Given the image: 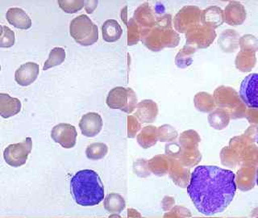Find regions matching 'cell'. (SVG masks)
<instances>
[{
  "mask_svg": "<svg viewBox=\"0 0 258 218\" xmlns=\"http://www.w3.org/2000/svg\"><path fill=\"white\" fill-rule=\"evenodd\" d=\"M66 55L67 54H66V51H64V48H60V47H55V48H52L49 52L48 59L44 63L43 70L47 71L48 69L56 67V66H59V65L64 63Z\"/></svg>",
  "mask_w": 258,
  "mask_h": 218,
  "instance_id": "19",
  "label": "cell"
},
{
  "mask_svg": "<svg viewBox=\"0 0 258 218\" xmlns=\"http://www.w3.org/2000/svg\"><path fill=\"white\" fill-rule=\"evenodd\" d=\"M141 129V122L134 116H128L127 117V137L134 138Z\"/></svg>",
  "mask_w": 258,
  "mask_h": 218,
  "instance_id": "26",
  "label": "cell"
},
{
  "mask_svg": "<svg viewBox=\"0 0 258 218\" xmlns=\"http://www.w3.org/2000/svg\"><path fill=\"white\" fill-rule=\"evenodd\" d=\"M148 168L151 173L157 176H164L169 174L171 164V157L165 154H159L147 161Z\"/></svg>",
  "mask_w": 258,
  "mask_h": 218,
  "instance_id": "15",
  "label": "cell"
},
{
  "mask_svg": "<svg viewBox=\"0 0 258 218\" xmlns=\"http://www.w3.org/2000/svg\"><path fill=\"white\" fill-rule=\"evenodd\" d=\"M3 28H4V27H3L2 25H1V24H0V36L2 35Z\"/></svg>",
  "mask_w": 258,
  "mask_h": 218,
  "instance_id": "32",
  "label": "cell"
},
{
  "mask_svg": "<svg viewBox=\"0 0 258 218\" xmlns=\"http://www.w3.org/2000/svg\"><path fill=\"white\" fill-rule=\"evenodd\" d=\"M106 102L110 108L119 109L124 113H132L137 107L138 99L133 89L116 87L109 91Z\"/></svg>",
  "mask_w": 258,
  "mask_h": 218,
  "instance_id": "5",
  "label": "cell"
},
{
  "mask_svg": "<svg viewBox=\"0 0 258 218\" xmlns=\"http://www.w3.org/2000/svg\"><path fill=\"white\" fill-rule=\"evenodd\" d=\"M77 137L78 133L76 128L71 124H58L55 125L51 131L52 139L66 149L75 147Z\"/></svg>",
  "mask_w": 258,
  "mask_h": 218,
  "instance_id": "8",
  "label": "cell"
},
{
  "mask_svg": "<svg viewBox=\"0 0 258 218\" xmlns=\"http://www.w3.org/2000/svg\"><path fill=\"white\" fill-rule=\"evenodd\" d=\"M59 7L64 12L74 14L77 12L82 10L85 7V1L83 0H59Z\"/></svg>",
  "mask_w": 258,
  "mask_h": 218,
  "instance_id": "23",
  "label": "cell"
},
{
  "mask_svg": "<svg viewBox=\"0 0 258 218\" xmlns=\"http://www.w3.org/2000/svg\"><path fill=\"white\" fill-rule=\"evenodd\" d=\"M133 20L139 25L142 36L145 32H147L152 27L155 25L157 19H156L149 4H145L137 8L133 16Z\"/></svg>",
  "mask_w": 258,
  "mask_h": 218,
  "instance_id": "12",
  "label": "cell"
},
{
  "mask_svg": "<svg viewBox=\"0 0 258 218\" xmlns=\"http://www.w3.org/2000/svg\"><path fill=\"white\" fill-rule=\"evenodd\" d=\"M32 140L26 137L19 143L12 144L4 149V157L7 164L13 168H19L26 164L28 155L32 151Z\"/></svg>",
  "mask_w": 258,
  "mask_h": 218,
  "instance_id": "6",
  "label": "cell"
},
{
  "mask_svg": "<svg viewBox=\"0 0 258 218\" xmlns=\"http://www.w3.org/2000/svg\"><path fill=\"white\" fill-rule=\"evenodd\" d=\"M39 75V65L35 63H27L19 67L15 73V80L23 87H27L34 83Z\"/></svg>",
  "mask_w": 258,
  "mask_h": 218,
  "instance_id": "11",
  "label": "cell"
},
{
  "mask_svg": "<svg viewBox=\"0 0 258 218\" xmlns=\"http://www.w3.org/2000/svg\"><path fill=\"white\" fill-rule=\"evenodd\" d=\"M71 192L77 204L85 207L97 205L104 199V186L92 170L79 171L73 176Z\"/></svg>",
  "mask_w": 258,
  "mask_h": 218,
  "instance_id": "2",
  "label": "cell"
},
{
  "mask_svg": "<svg viewBox=\"0 0 258 218\" xmlns=\"http://www.w3.org/2000/svg\"><path fill=\"white\" fill-rule=\"evenodd\" d=\"M137 142L144 149L152 147L158 141L157 128L153 125L145 126L137 136Z\"/></svg>",
  "mask_w": 258,
  "mask_h": 218,
  "instance_id": "17",
  "label": "cell"
},
{
  "mask_svg": "<svg viewBox=\"0 0 258 218\" xmlns=\"http://www.w3.org/2000/svg\"><path fill=\"white\" fill-rule=\"evenodd\" d=\"M235 174L216 166H200L190 176L189 197L199 212L212 216L224 212L236 195Z\"/></svg>",
  "mask_w": 258,
  "mask_h": 218,
  "instance_id": "1",
  "label": "cell"
},
{
  "mask_svg": "<svg viewBox=\"0 0 258 218\" xmlns=\"http://www.w3.org/2000/svg\"><path fill=\"white\" fill-rule=\"evenodd\" d=\"M16 42L14 31L8 26L3 28L2 35L0 36V48H11Z\"/></svg>",
  "mask_w": 258,
  "mask_h": 218,
  "instance_id": "24",
  "label": "cell"
},
{
  "mask_svg": "<svg viewBox=\"0 0 258 218\" xmlns=\"http://www.w3.org/2000/svg\"><path fill=\"white\" fill-rule=\"evenodd\" d=\"M126 218H142L141 214L134 208L127 209V216Z\"/></svg>",
  "mask_w": 258,
  "mask_h": 218,
  "instance_id": "30",
  "label": "cell"
},
{
  "mask_svg": "<svg viewBox=\"0 0 258 218\" xmlns=\"http://www.w3.org/2000/svg\"><path fill=\"white\" fill-rule=\"evenodd\" d=\"M107 152H108V147L106 144L95 142L87 146L86 149V155L89 159L95 161V160L103 158L107 155Z\"/></svg>",
  "mask_w": 258,
  "mask_h": 218,
  "instance_id": "20",
  "label": "cell"
},
{
  "mask_svg": "<svg viewBox=\"0 0 258 218\" xmlns=\"http://www.w3.org/2000/svg\"><path fill=\"white\" fill-rule=\"evenodd\" d=\"M240 96L247 107L258 108V74H250L243 79Z\"/></svg>",
  "mask_w": 258,
  "mask_h": 218,
  "instance_id": "7",
  "label": "cell"
},
{
  "mask_svg": "<svg viewBox=\"0 0 258 218\" xmlns=\"http://www.w3.org/2000/svg\"><path fill=\"white\" fill-rule=\"evenodd\" d=\"M133 170L136 175L140 177L146 178L151 175L148 168L147 160L137 159L133 164Z\"/></svg>",
  "mask_w": 258,
  "mask_h": 218,
  "instance_id": "25",
  "label": "cell"
},
{
  "mask_svg": "<svg viewBox=\"0 0 258 218\" xmlns=\"http://www.w3.org/2000/svg\"><path fill=\"white\" fill-rule=\"evenodd\" d=\"M105 218H122L119 216V214H111V216H107Z\"/></svg>",
  "mask_w": 258,
  "mask_h": 218,
  "instance_id": "31",
  "label": "cell"
},
{
  "mask_svg": "<svg viewBox=\"0 0 258 218\" xmlns=\"http://www.w3.org/2000/svg\"><path fill=\"white\" fill-rule=\"evenodd\" d=\"M185 209L181 207H174L171 210H169V212H165L163 218H183L184 212Z\"/></svg>",
  "mask_w": 258,
  "mask_h": 218,
  "instance_id": "27",
  "label": "cell"
},
{
  "mask_svg": "<svg viewBox=\"0 0 258 218\" xmlns=\"http://www.w3.org/2000/svg\"><path fill=\"white\" fill-rule=\"evenodd\" d=\"M103 119L96 113L85 114L79 121V128L85 137H94L98 135L103 128Z\"/></svg>",
  "mask_w": 258,
  "mask_h": 218,
  "instance_id": "9",
  "label": "cell"
},
{
  "mask_svg": "<svg viewBox=\"0 0 258 218\" xmlns=\"http://www.w3.org/2000/svg\"><path fill=\"white\" fill-rule=\"evenodd\" d=\"M256 142H257V144H258V137H257V140H256Z\"/></svg>",
  "mask_w": 258,
  "mask_h": 218,
  "instance_id": "34",
  "label": "cell"
},
{
  "mask_svg": "<svg viewBox=\"0 0 258 218\" xmlns=\"http://www.w3.org/2000/svg\"><path fill=\"white\" fill-rule=\"evenodd\" d=\"M6 18L8 23L15 28L27 30L32 27V20L21 8H12L8 9Z\"/></svg>",
  "mask_w": 258,
  "mask_h": 218,
  "instance_id": "13",
  "label": "cell"
},
{
  "mask_svg": "<svg viewBox=\"0 0 258 218\" xmlns=\"http://www.w3.org/2000/svg\"><path fill=\"white\" fill-rule=\"evenodd\" d=\"M103 39L107 42H115L120 39L123 34V29L120 24L115 20H107L102 26Z\"/></svg>",
  "mask_w": 258,
  "mask_h": 218,
  "instance_id": "16",
  "label": "cell"
},
{
  "mask_svg": "<svg viewBox=\"0 0 258 218\" xmlns=\"http://www.w3.org/2000/svg\"><path fill=\"white\" fill-rule=\"evenodd\" d=\"M103 205L109 213L119 214L124 209L126 203L123 196L119 194L111 193L105 198Z\"/></svg>",
  "mask_w": 258,
  "mask_h": 218,
  "instance_id": "18",
  "label": "cell"
},
{
  "mask_svg": "<svg viewBox=\"0 0 258 218\" xmlns=\"http://www.w3.org/2000/svg\"><path fill=\"white\" fill-rule=\"evenodd\" d=\"M256 184H257V186H258V170H257V175H256Z\"/></svg>",
  "mask_w": 258,
  "mask_h": 218,
  "instance_id": "33",
  "label": "cell"
},
{
  "mask_svg": "<svg viewBox=\"0 0 258 218\" xmlns=\"http://www.w3.org/2000/svg\"><path fill=\"white\" fill-rule=\"evenodd\" d=\"M0 71H1V66H0Z\"/></svg>",
  "mask_w": 258,
  "mask_h": 218,
  "instance_id": "35",
  "label": "cell"
},
{
  "mask_svg": "<svg viewBox=\"0 0 258 218\" xmlns=\"http://www.w3.org/2000/svg\"><path fill=\"white\" fill-rule=\"evenodd\" d=\"M21 102L20 99L13 98L8 94L0 93V117L9 118L20 113Z\"/></svg>",
  "mask_w": 258,
  "mask_h": 218,
  "instance_id": "14",
  "label": "cell"
},
{
  "mask_svg": "<svg viewBox=\"0 0 258 218\" xmlns=\"http://www.w3.org/2000/svg\"><path fill=\"white\" fill-rule=\"evenodd\" d=\"M141 40V30L133 18L127 23V45L137 44Z\"/></svg>",
  "mask_w": 258,
  "mask_h": 218,
  "instance_id": "21",
  "label": "cell"
},
{
  "mask_svg": "<svg viewBox=\"0 0 258 218\" xmlns=\"http://www.w3.org/2000/svg\"><path fill=\"white\" fill-rule=\"evenodd\" d=\"M98 1H85V9L87 13L91 14L98 6Z\"/></svg>",
  "mask_w": 258,
  "mask_h": 218,
  "instance_id": "29",
  "label": "cell"
},
{
  "mask_svg": "<svg viewBox=\"0 0 258 218\" xmlns=\"http://www.w3.org/2000/svg\"><path fill=\"white\" fill-rule=\"evenodd\" d=\"M70 33L83 46L92 45L99 40V28L87 15H80L71 21Z\"/></svg>",
  "mask_w": 258,
  "mask_h": 218,
  "instance_id": "4",
  "label": "cell"
},
{
  "mask_svg": "<svg viewBox=\"0 0 258 218\" xmlns=\"http://www.w3.org/2000/svg\"><path fill=\"white\" fill-rule=\"evenodd\" d=\"M141 41L150 50L157 52L165 48H173L179 42V36L172 28L171 16L157 18L155 25L141 36Z\"/></svg>",
  "mask_w": 258,
  "mask_h": 218,
  "instance_id": "3",
  "label": "cell"
},
{
  "mask_svg": "<svg viewBox=\"0 0 258 218\" xmlns=\"http://www.w3.org/2000/svg\"><path fill=\"white\" fill-rule=\"evenodd\" d=\"M157 137L161 142H171L176 139L177 133L171 125H163L157 128Z\"/></svg>",
  "mask_w": 258,
  "mask_h": 218,
  "instance_id": "22",
  "label": "cell"
},
{
  "mask_svg": "<svg viewBox=\"0 0 258 218\" xmlns=\"http://www.w3.org/2000/svg\"><path fill=\"white\" fill-rule=\"evenodd\" d=\"M175 201L173 200V198L171 196H165L163 198V200L161 201V207L162 209L165 212H169V210H171L172 207L174 204Z\"/></svg>",
  "mask_w": 258,
  "mask_h": 218,
  "instance_id": "28",
  "label": "cell"
},
{
  "mask_svg": "<svg viewBox=\"0 0 258 218\" xmlns=\"http://www.w3.org/2000/svg\"><path fill=\"white\" fill-rule=\"evenodd\" d=\"M134 115L141 123H152L157 119L158 106L152 99H145L137 103Z\"/></svg>",
  "mask_w": 258,
  "mask_h": 218,
  "instance_id": "10",
  "label": "cell"
}]
</instances>
